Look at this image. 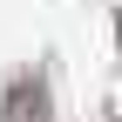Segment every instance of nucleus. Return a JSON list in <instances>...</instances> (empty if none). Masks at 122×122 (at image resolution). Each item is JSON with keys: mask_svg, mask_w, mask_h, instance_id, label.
<instances>
[{"mask_svg": "<svg viewBox=\"0 0 122 122\" xmlns=\"http://www.w3.org/2000/svg\"><path fill=\"white\" fill-rule=\"evenodd\" d=\"M41 109H48V88H41L34 75H20V81H14V95L0 102V122H41Z\"/></svg>", "mask_w": 122, "mask_h": 122, "instance_id": "obj_1", "label": "nucleus"}]
</instances>
